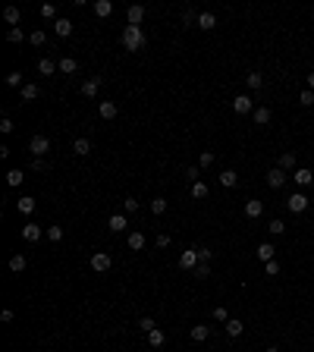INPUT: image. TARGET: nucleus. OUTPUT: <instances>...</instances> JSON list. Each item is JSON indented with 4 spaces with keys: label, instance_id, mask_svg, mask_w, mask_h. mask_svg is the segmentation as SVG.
<instances>
[{
    "label": "nucleus",
    "instance_id": "14",
    "mask_svg": "<svg viewBox=\"0 0 314 352\" xmlns=\"http://www.w3.org/2000/svg\"><path fill=\"white\" fill-rule=\"evenodd\" d=\"M53 32H57L60 38H69V35H72V22H69V19H63V16H60L57 22H53Z\"/></svg>",
    "mask_w": 314,
    "mask_h": 352
},
{
    "label": "nucleus",
    "instance_id": "20",
    "mask_svg": "<svg viewBox=\"0 0 314 352\" xmlns=\"http://www.w3.org/2000/svg\"><path fill=\"white\" fill-rule=\"evenodd\" d=\"M214 25H217V16H214V13H201V16H198V29L211 32Z\"/></svg>",
    "mask_w": 314,
    "mask_h": 352
},
{
    "label": "nucleus",
    "instance_id": "10",
    "mask_svg": "<svg viewBox=\"0 0 314 352\" xmlns=\"http://www.w3.org/2000/svg\"><path fill=\"white\" fill-rule=\"evenodd\" d=\"M261 214H264V201H258V198H251V201H245V217H251V220H258Z\"/></svg>",
    "mask_w": 314,
    "mask_h": 352
},
{
    "label": "nucleus",
    "instance_id": "27",
    "mask_svg": "<svg viewBox=\"0 0 314 352\" xmlns=\"http://www.w3.org/2000/svg\"><path fill=\"white\" fill-rule=\"evenodd\" d=\"M3 19L13 25V29H19V19H22V16H19V10H16V6H6V10H3Z\"/></svg>",
    "mask_w": 314,
    "mask_h": 352
},
{
    "label": "nucleus",
    "instance_id": "28",
    "mask_svg": "<svg viewBox=\"0 0 314 352\" xmlns=\"http://www.w3.org/2000/svg\"><path fill=\"white\" fill-rule=\"evenodd\" d=\"M25 264H29V261H25V255H13L10 258V270H13V274H22Z\"/></svg>",
    "mask_w": 314,
    "mask_h": 352
},
{
    "label": "nucleus",
    "instance_id": "37",
    "mask_svg": "<svg viewBox=\"0 0 314 352\" xmlns=\"http://www.w3.org/2000/svg\"><path fill=\"white\" fill-rule=\"evenodd\" d=\"M22 170H10V173H6V183H10V185H22Z\"/></svg>",
    "mask_w": 314,
    "mask_h": 352
},
{
    "label": "nucleus",
    "instance_id": "40",
    "mask_svg": "<svg viewBox=\"0 0 314 352\" xmlns=\"http://www.w3.org/2000/svg\"><path fill=\"white\" fill-rule=\"evenodd\" d=\"M48 239L50 242H63V227H48Z\"/></svg>",
    "mask_w": 314,
    "mask_h": 352
},
{
    "label": "nucleus",
    "instance_id": "9",
    "mask_svg": "<svg viewBox=\"0 0 314 352\" xmlns=\"http://www.w3.org/2000/svg\"><path fill=\"white\" fill-rule=\"evenodd\" d=\"M267 185H270V189H283V185H286V170L273 167L270 173H267Z\"/></svg>",
    "mask_w": 314,
    "mask_h": 352
},
{
    "label": "nucleus",
    "instance_id": "30",
    "mask_svg": "<svg viewBox=\"0 0 314 352\" xmlns=\"http://www.w3.org/2000/svg\"><path fill=\"white\" fill-rule=\"evenodd\" d=\"M76 69H79V63H76L72 57H63V60H60V72H66V76H72Z\"/></svg>",
    "mask_w": 314,
    "mask_h": 352
},
{
    "label": "nucleus",
    "instance_id": "7",
    "mask_svg": "<svg viewBox=\"0 0 314 352\" xmlns=\"http://www.w3.org/2000/svg\"><path fill=\"white\" fill-rule=\"evenodd\" d=\"M41 236H44L41 223H25V227H22V239H25V242H38Z\"/></svg>",
    "mask_w": 314,
    "mask_h": 352
},
{
    "label": "nucleus",
    "instance_id": "51",
    "mask_svg": "<svg viewBox=\"0 0 314 352\" xmlns=\"http://www.w3.org/2000/svg\"><path fill=\"white\" fill-rule=\"evenodd\" d=\"M185 176H189L192 183H198V176H201V167H189V170H185Z\"/></svg>",
    "mask_w": 314,
    "mask_h": 352
},
{
    "label": "nucleus",
    "instance_id": "12",
    "mask_svg": "<svg viewBox=\"0 0 314 352\" xmlns=\"http://www.w3.org/2000/svg\"><path fill=\"white\" fill-rule=\"evenodd\" d=\"M57 69H60V63H53L50 57H41V60H38V72H41V76H53Z\"/></svg>",
    "mask_w": 314,
    "mask_h": 352
},
{
    "label": "nucleus",
    "instance_id": "26",
    "mask_svg": "<svg viewBox=\"0 0 314 352\" xmlns=\"http://www.w3.org/2000/svg\"><path fill=\"white\" fill-rule=\"evenodd\" d=\"M251 117H255L258 126H267V123H270V107H255V114H251Z\"/></svg>",
    "mask_w": 314,
    "mask_h": 352
},
{
    "label": "nucleus",
    "instance_id": "24",
    "mask_svg": "<svg viewBox=\"0 0 314 352\" xmlns=\"http://www.w3.org/2000/svg\"><path fill=\"white\" fill-rule=\"evenodd\" d=\"M38 95H41V88L38 85H22V101H38Z\"/></svg>",
    "mask_w": 314,
    "mask_h": 352
},
{
    "label": "nucleus",
    "instance_id": "36",
    "mask_svg": "<svg viewBox=\"0 0 314 352\" xmlns=\"http://www.w3.org/2000/svg\"><path fill=\"white\" fill-rule=\"evenodd\" d=\"M19 211H22V214H32V211H35V198H19Z\"/></svg>",
    "mask_w": 314,
    "mask_h": 352
},
{
    "label": "nucleus",
    "instance_id": "54",
    "mask_svg": "<svg viewBox=\"0 0 314 352\" xmlns=\"http://www.w3.org/2000/svg\"><path fill=\"white\" fill-rule=\"evenodd\" d=\"M48 167V164H44V157H35V161H32V170H44Z\"/></svg>",
    "mask_w": 314,
    "mask_h": 352
},
{
    "label": "nucleus",
    "instance_id": "15",
    "mask_svg": "<svg viewBox=\"0 0 314 352\" xmlns=\"http://www.w3.org/2000/svg\"><path fill=\"white\" fill-rule=\"evenodd\" d=\"M189 336H192L195 343H204V340L211 336V327H204V324H195V327L189 330Z\"/></svg>",
    "mask_w": 314,
    "mask_h": 352
},
{
    "label": "nucleus",
    "instance_id": "49",
    "mask_svg": "<svg viewBox=\"0 0 314 352\" xmlns=\"http://www.w3.org/2000/svg\"><path fill=\"white\" fill-rule=\"evenodd\" d=\"M264 274H267V277H277V274H280V264H277V261H267V264H264Z\"/></svg>",
    "mask_w": 314,
    "mask_h": 352
},
{
    "label": "nucleus",
    "instance_id": "32",
    "mask_svg": "<svg viewBox=\"0 0 314 352\" xmlns=\"http://www.w3.org/2000/svg\"><path fill=\"white\" fill-rule=\"evenodd\" d=\"M208 192L211 189L201 183V179H198V183H192V198H208Z\"/></svg>",
    "mask_w": 314,
    "mask_h": 352
},
{
    "label": "nucleus",
    "instance_id": "57",
    "mask_svg": "<svg viewBox=\"0 0 314 352\" xmlns=\"http://www.w3.org/2000/svg\"><path fill=\"white\" fill-rule=\"evenodd\" d=\"M308 88L314 91V72H308Z\"/></svg>",
    "mask_w": 314,
    "mask_h": 352
},
{
    "label": "nucleus",
    "instance_id": "52",
    "mask_svg": "<svg viewBox=\"0 0 314 352\" xmlns=\"http://www.w3.org/2000/svg\"><path fill=\"white\" fill-rule=\"evenodd\" d=\"M198 255H201V261H211V258H214V251L208 249V245H201V249H198Z\"/></svg>",
    "mask_w": 314,
    "mask_h": 352
},
{
    "label": "nucleus",
    "instance_id": "45",
    "mask_svg": "<svg viewBox=\"0 0 314 352\" xmlns=\"http://www.w3.org/2000/svg\"><path fill=\"white\" fill-rule=\"evenodd\" d=\"M6 85H10V88H19V85H22V72H10V76H6Z\"/></svg>",
    "mask_w": 314,
    "mask_h": 352
},
{
    "label": "nucleus",
    "instance_id": "29",
    "mask_svg": "<svg viewBox=\"0 0 314 352\" xmlns=\"http://www.w3.org/2000/svg\"><path fill=\"white\" fill-rule=\"evenodd\" d=\"M129 249L132 251H142L145 249V233H129Z\"/></svg>",
    "mask_w": 314,
    "mask_h": 352
},
{
    "label": "nucleus",
    "instance_id": "8",
    "mask_svg": "<svg viewBox=\"0 0 314 352\" xmlns=\"http://www.w3.org/2000/svg\"><path fill=\"white\" fill-rule=\"evenodd\" d=\"M126 19H129V25H142L145 22V6L142 3H132L129 10H126Z\"/></svg>",
    "mask_w": 314,
    "mask_h": 352
},
{
    "label": "nucleus",
    "instance_id": "39",
    "mask_svg": "<svg viewBox=\"0 0 314 352\" xmlns=\"http://www.w3.org/2000/svg\"><path fill=\"white\" fill-rule=\"evenodd\" d=\"M298 104H302V107H311V104H314V91H311V88H305L302 95H298Z\"/></svg>",
    "mask_w": 314,
    "mask_h": 352
},
{
    "label": "nucleus",
    "instance_id": "34",
    "mask_svg": "<svg viewBox=\"0 0 314 352\" xmlns=\"http://www.w3.org/2000/svg\"><path fill=\"white\" fill-rule=\"evenodd\" d=\"M29 41L35 44V48H41V44H48V35H44V29H38V32H32L29 35Z\"/></svg>",
    "mask_w": 314,
    "mask_h": 352
},
{
    "label": "nucleus",
    "instance_id": "42",
    "mask_svg": "<svg viewBox=\"0 0 314 352\" xmlns=\"http://www.w3.org/2000/svg\"><path fill=\"white\" fill-rule=\"evenodd\" d=\"M211 164H214V151H201V157H198V167H211Z\"/></svg>",
    "mask_w": 314,
    "mask_h": 352
},
{
    "label": "nucleus",
    "instance_id": "47",
    "mask_svg": "<svg viewBox=\"0 0 314 352\" xmlns=\"http://www.w3.org/2000/svg\"><path fill=\"white\" fill-rule=\"evenodd\" d=\"M138 327H142L145 334H151V330H154L157 324H154V318H142V321H138Z\"/></svg>",
    "mask_w": 314,
    "mask_h": 352
},
{
    "label": "nucleus",
    "instance_id": "46",
    "mask_svg": "<svg viewBox=\"0 0 314 352\" xmlns=\"http://www.w3.org/2000/svg\"><path fill=\"white\" fill-rule=\"evenodd\" d=\"M270 233H273V236H283V233H286V223H283V220H270Z\"/></svg>",
    "mask_w": 314,
    "mask_h": 352
},
{
    "label": "nucleus",
    "instance_id": "58",
    "mask_svg": "<svg viewBox=\"0 0 314 352\" xmlns=\"http://www.w3.org/2000/svg\"><path fill=\"white\" fill-rule=\"evenodd\" d=\"M264 352H280V349H277V346H267V349H264Z\"/></svg>",
    "mask_w": 314,
    "mask_h": 352
},
{
    "label": "nucleus",
    "instance_id": "44",
    "mask_svg": "<svg viewBox=\"0 0 314 352\" xmlns=\"http://www.w3.org/2000/svg\"><path fill=\"white\" fill-rule=\"evenodd\" d=\"M123 208H126V214H135V211L142 208V204H138V198H126V201H123Z\"/></svg>",
    "mask_w": 314,
    "mask_h": 352
},
{
    "label": "nucleus",
    "instance_id": "35",
    "mask_svg": "<svg viewBox=\"0 0 314 352\" xmlns=\"http://www.w3.org/2000/svg\"><path fill=\"white\" fill-rule=\"evenodd\" d=\"M164 211H166V198H151V214H164Z\"/></svg>",
    "mask_w": 314,
    "mask_h": 352
},
{
    "label": "nucleus",
    "instance_id": "53",
    "mask_svg": "<svg viewBox=\"0 0 314 352\" xmlns=\"http://www.w3.org/2000/svg\"><path fill=\"white\" fill-rule=\"evenodd\" d=\"M182 22H185V25H192V22H195V13L185 10V13H182Z\"/></svg>",
    "mask_w": 314,
    "mask_h": 352
},
{
    "label": "nucleus",
    "instance_id": "22",
    "mask_svg": "<svg viewBox=\"0 0 314 352\" xmlns=\"http://www.w3.org/2000/svg\"><path fill=\"white\" fill-rule=\"evenodd\" d=\"M280 170H296V154H292V151H283V154H280Z\"/></svg>",
    "mask_w": 314,
    "mask_h": 352
},
{
    "label": "nucleus",
    "instance_id": "55",
    "mask_svg": "<svg viewBox=\"0 0 314 352\" xmlns=\"http://www.w3.org/2000/svg\"><path fill=\"white\" fill-rule=\"evenodd\" d=\"M0 321L10 324V321H13V311H10V308H3V311H0Z\"/></svg>",
    "mask_w": 314,
    "mask_h": 352
},
{
    "label": "nucleus",
    "instance_id": "2",
    "mask_svg": "<svg viewBox=\"0 0 314 352\" xmlns=\"http://www.w3.org/2000/svg\"><path fill=\"white\" fill-rule=\"evenodd\" d=\"M29 151H32L35 157H44V154L50 151V138H48V135H32V138H29Z\"/></svg>",
    "mask_w": 314,
    "mask_h": 352
},
{
    "label": "nucleus",
    "instance_id": "13",
    "mask_svg": "<svg viewBox=\"0 0 314 352\" xmlns=\"http://www.w3.org/2000/svg\"><path fill=\"white\" fill-rule=\"evenodd\" d=\"M98 88H101V79H98V76H95V79H85V82H82V95H85V98H95Z\"/></svg>",
    "mask_w": 314,
    "mask_h": 352
},
{
    "label": "nucleus",
    "instance_id": "50",
    "mask_svg": "<svg viewBox=\"0 0 314 352\" xmlns=\"http://www.w3.org/2000/svg\"><path fill=\"white\" fill-rule=\"evenodd\" d=\"M0 132H3V135H10V132H13V119H10V117L0 119Z\"/></svg>",
    "mask_w": 314,
    "mask_h": 352
},
{
    "label": "nucleus",
    "instance_id": "1",
    "mask_svg": "<svg viewBox=\"0 0 314 352\" xmlns=\"http://www.w3.org/2000/svg\"><path fill=\"white\" fill-rule=\"evenodd\" d=\"M119 41H123L126 50H142L145 48V32H142V25H126L123 35H119Z\"/></svg>",
    "mask_w": 314,
    "mask_h": 352
},
{
    "label": "nucleus",
    "instance_id": "11",
    "mask_svg": "<svg viewBox=\"0 0 314 352\" xmlns=\"http://www.w3.org/2000/svg\"><path fill=\"white\" fill-rule=\"evenodd\" d=\"M107 227H110V233H123V230L129 227V220H126V214H113L110 220H107Z\"/></svg>",
    "mask_w": 314,
    "mask_h": 352
},
{
    "label": "nucleus",
    "instance_id": "4",
    "mask_svg": "<svg viewBox=\"0 0 314 352\" xmlns=\"http://www.w3.org/2000/svg\"><path fill=\"white\" fill-rule=\"evenodd\" d=\"M198 264H201V255H198V249H185L182 255H179V268H182V270H195Z\"/></svg>",
    "mask_w": 314,
    "mask_h": 352
},
{
    "label": "nucleus",
    "instance_id": "16",
    "mask_svg": "<svg viewBox=\"0 0 314 352\" xmlns=\"http://www.w3.org/2000/svg\"><path fill=\"white\" fill-rule=\"evenodd\" d=\"M223 327H226V334H230V336H242V330H245V324H242V321H239V318H230V321H226V324H223Z\"/></svg>",
    "mask_w": 314,
    "mask_h": 352
},
{
    "label": "nucleus",
    "instance_id": "6",
    "mask_svg": "<svg viewBox=\"0 0 314 352\" xmlns=\"http://www.w3.org/2000/svg\"><path fill=\"white\" fill-rule=\"evenodd\" d=\"M110 255H107V251H95V255H91V268L98 270V274H104V270H110Z\"/></svg>",
    "mask_w": 314,
    "mask_h": 352
},
{
    "label": "nucleus",
    "instance_id": "18",
    "mask_svg": "<svg viewBox=\"0 0 314 352\" xmlns=\"http://www.w3.org/2000/svg\"><path fill=\"white\" fill-rule=\"evenodd\" d=\"M110 13H113V3H110V0H95V16L107 19Z\"/></svg>",
    "mask_w": 314,
    "mask_h": 352
},
{
    "label": "nucleus",
    "instance_id": "41",
    "mask_svg": "<svg viewBox=\"0 0 314 352\" xmlns=\"http://www.w3.org/2000/svg\"><path fill=\"white\" fill-rule=\"evenodd\" d=\"M22 29H10V32H6V41H10V44H19V41H22Z\"/></svg>",
    "mask_w": 314,
    "mask_h": 352
},
{
    "label": "nucleus",
    "instance_id": "25",
    "mask_svg": "<svg viewBox=\"0 0 314 352\" xmlns=\"http://www.w3.org/2000/svg\"><path fill=\"white\" fill-rule=\"evenodd\" d=\"M72 151H76L79 157L91 154V142H88V138H76V145H72Z\"/></svg>",
    "mask_w": 314,
    "mask_h": 352
},
{
    "label": "nucleus",
    "instance_id": "5",
    "mask_svg": "<svg viewBox=\"0 0 314 352\" xmlns=\"http://www.w3.org/2000/svg\"><path fill=\"white\" fill-rule=\"evenodd\" d=\"M232 110H236V114H255V101H251L248 95H236L232 98Z\"/></svg>",
    "mask_w": 314,
    "mask_h": 352
},
{
    "label": "nucleus",
    "instance_id": "23",
    "mask_svg": "<svg viewBox=\"0 0 314 352\" xmlns=\"http://www.w3.org/2000/svg\"><path fill=\"white\" fill-rule=\"evenodd\" d=\"M245 85H248L251 91H258L264 85V76H261V72H248V76H245Z\"/></svg>",
    "mask_w": 314,
    "mask_h": 352
},
{
    "label": "nucleus",
    "instance_id": "31",
    "mask_svg": "<svg viewBox=\"0 0 314 352\" xmlns=\"http://www.w3.org/2000/svg\"><path fill=\"white\" fill-rule=\"evenodd\" d=\"M116 114H119V107H116L113 101H104V104H101V117H104V119H113Z\"/></svg>",
    "mask_w": 314,
    "mask_h": 352
},
{
    "label": "nucleus",
    "instance_id": "19",
    "mask_svg": "<svg viewBox=\"0 0 314 352\" xmlns=\"http://www.w3.org/2000/svg\"><path fill=\"white\" fill-rule=\"evenodd\" d=\"M296 183H298V185H311V183H314V173H311L308 167H298V170H296Z\"/></svg>",
    "mask_w": 314,
    "mask_h": 352
},
{
    "label": "nucleus",
    "instance_id": "48",
    "mask_svg": "<svg viewBox=\"0 0 314 352\" xmlns=\"http://www.w3.org/2000/svg\"><path fill=\"white\" fill-rule=\"evenodd\" d=\"M214 318H217L220 324H226V321H230V311H226L223 305H220V308H214Z\"/></svg>",
    "mask_w": 314,
    "mask_h": 352
},
{
    "label": "nucleus",
    "instance_id": "43",
    "mask_svg": "<svg viewBox=\"0 0 314 352\" xmlns=\"http://www.w3.org/2000/svg\"><path fill=\"white\" fill-rule=\"evenodd\" d=\"M195 277H198V280H204V277H211V264H208V261H201V264L195 268Z\"/></svg>",
    "mask_w": 314,
    "mask_h": 352
},
{
    "label": "nucleus",
    "instance_id": "56",
    "mask_svg": "<svg viewBox=\"0 0 314 352\" xmlns=\"http://www.w3.org/2000/svg\"><path fill=\"white\" fill-rule=\"evenodd\" d=\"M166 245H170V236L160 233V236H157V249H166Z\"/></svg>",
    "mask_w": 314,
    "mask_h": 352
},
{
    "label": "nucleus",
    "instance_id": "33",
    "mask_svg": "<svg viewBox=\"0 0 314 352\" xmlns=\"http://www.w3.org/2000/svg\"><path fill=\"white\" fill-rule=\"evenodd\" d=\"M164 340H166V336H164V330H157V327L148 334V343H151L154 349H157V346H164Z\"/></svg>",
    "mask_w": 314,
    "mask_h": 352
},
{
    "label": "nucleus",
    "instance_id": "17",
    "mask_svg": "<svg viewBox=\"0 0 314 352\" xmlns=\"http://www.w3.org/2000/svg\"><path fill=\"white\" fill-rule=\"evenodd\" d=\"M236 183H239V173H236V170H223V173H220V185H223V189H232Z\"/></svg>",
    "mask_w": 314,
    "mask_h": 352
},
{
    "label": "nucleus",
    "instance_id": "38",
    "mask_svg": "<svg viewBox=\"0 0 314 352\" xmlns=\"http://www.w3.org/2000/svg\"><path fill=\"white\" fill-rule=\"evenodd\" d=\"M41 16H44V19H53V22H57V6H53V3H41Z\"/></svg>",
    "mask_w": 314,
    "mask_h": 352
},
{
    "label": "nucleus",
    "instance_id": "3",
    "mask_svg": "<svg viewBox=\"0 0 314 352\" xmlns=\"http://www.w3.org/2000/svg\"><path fill=\"white\" fill-rule=\"evenodd\" d=\"M308 195H302V192H292L289 198H286V208H289V214H302L305 208H308Z\"/></svg>",
    "mask_w": 314,
    "mask_h": 352
},
{
    "label": "nucleus",
    "instance_id": "21",
    "mask_svg": "<svg viewBox=\"0 0 314 352\" xmlns=\"http://www.w3.org/2000/svg\"><path fill=\"white\" fill-rule=\"evenodd\" d=\"M273 251H277V249H273L270 242H261V245H258V258H261L264 264H267V261H273Z\"/></svg>",
    "mask_w": 314,
    "mask_h": 352
}]
</instances>
